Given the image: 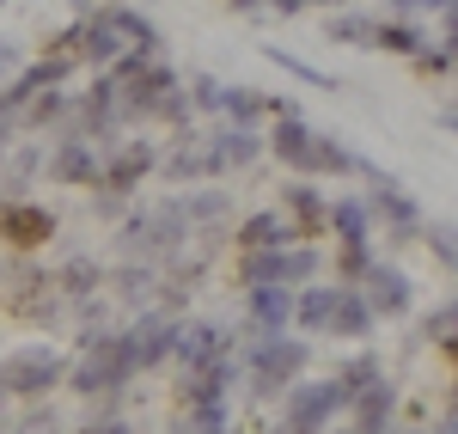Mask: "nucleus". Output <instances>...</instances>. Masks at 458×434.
Listing matches in <instances>:
<instances>
[{"label": "nucleus", "mask_w": 458, "mask_h": 434, "mask_svg": "<svg viewBox=\"0 0 458 434\" xmlns=\"http://www.w3.org/2000/svg\"><path fill=\"white\" fill-rule=\"evenodd\" d=\"M330 404H336V386H318V392H300V398H293V422H300V429H312V422L324 416V410H330Z\"/></svg>", "instance_id": "f257e3e1"}, {"label": "nucleus", "mask_w": 458, "mask_h": 434, "mask_svg": "<svg viewBox=\"0 0 458 434\" xmlns=\"http://www.w3.org/2000/svg\"><path fill=\"white\" fill-rule=\"evenodd\" d=\"M257 367H263L269 379H282V373H293V367H300V349H287V343H269V349L257 355Z\"/></svg>", "instance_id": "f03ea898"}, {"label": "nucleus", "mask_w": 458, "mask_h": 434, "mask_svg": "<svg viewBox=\"0 0 458 434\" xmlns=\"http://www.w3.org/2000/svg\"><path fill=\"white\" fill-rule=\"evenodd\" d=\"M330 312H336V294H330V288L306 294V306H300V319H306V325H324V319H330Z\"/></svg>", "instance_id": "7ed1b4c3"}, {"label": "nucleus", "mask_w": 458, "mask_h": 434, "mask_svg": "<svg viewBox=\"0 0 458 434\" xmlns=\"http://www.w3.org/2000/svg\"><path fill=\"white\" fill-rule=\"evenodd\" d=\"M257 319H263V325H282V319H287V294L263 288V294H257Z\"/></svg>", "instance_id": "20e7f679"}, {"label": "nucleus", "mask_w": 458, "mask_h": 434, "mask_svg": "<svg viewBox=\"0 0 458 434\" xmlns=\"http://www.w3.org/2000/svg\"><path fill=\"white\" fill-rule=\"evenodd\" d=\"M43 233H49V220H43V215H31V208L13 215V239H43Z\"/></svg>", "instance_id": "39448f33"}, {"label": "nucleus", "mask_w": 458, "mask_h": 434, "mask_svg": "<svg viewBox=\"0 0 458 434\" xmlns=\"http://www.w3.org/2000/svg\"><path fill=\"white\" fill-rule=\"evenodd\" d=\"M19 373H25L19 386H43V379L55 373V362H49V355H25V362H19Z\"/></svg>", "instance_id": "423d86ee"}, {"label": "nucleus", "mask_w": 458, "mask_h": 434, "mask_svg": "<svg viewBox=\"0 0 458 434\" xmlns=\"http://www.w3.org/2000/svg\"><path fill=\"white\" fill-rule=\"evenodd\" d=\"M379 306H391V312H397V306H403V300H410V294H403V282H397V276H379Z\"/></svg>", "instance_id": "0eeeda50"}, {"label": "nucleus", "mask_w": 458, "mask_h": 434, "mask_svg": "<svg viewBox=\"0 0 458 434\" xmlns=\"http://www.w3.org/2000/svg\"><path fill=\"white\" fill-rule=\"evenodd\" d=\"M245 239H250V245H276V239H282V226L263 215V220H250V226H245Z\"/></svg>", "instance_id": "6e6552de"}, {"label": "nucleus", "mask_w": 458, "mask_h": 434, "mask_svg": "<svg viewBox=\"0 0 458 434\" xmlns=\"http://www.w3.org/2000/svg\"><path fill=\"white\" fill-rule=\"evenodd\" d=\"M282 153H293V159H312V141H306V129H282Z\"/></svg>", "instance_id": "1a4fd4ad"}, {"label": "nucleus", "mask_w": 458, "mask_h": 434, "mask_svg": "<svg viewBox=\"0 0 458 434\" xmlns=\"http://www.w3.org/2000/svg\"><path fill=\"white\" fill-rule=\"evenodd\" d=\"M336 226H343V239H360V208L343 202V208H336Z\"/></svg>", "instance_id": "9d476101"}, {"label": "nucleus", "mask_w": 458, "mask_h": 434, "mask_svg": "<svg viewBox=\"0 0 458 434\" xmlns=\"http://www.w3.org/2000/svg\"><path fill=\"white\" fill-rule=\"evenodd\" d=\"M336 312H343V330H367V312L354 300H336Z\"/></svg>", "instance_id": "9b49d317"}, {"label": "nucleus", "mask_w": 458, "mask_h": 434, "mask_svg": "<svg viewBox=\"0 0 458 434\" xmlns=\"http://www.w3.org/2000/svg\"><path fill=\"white\" fill-rule=\"evenodd\" d=\"M86 166H92V159H86V153H80V147H73L68 159H62V172H68V178H86Z\"/></svg>", "instance_id": "f8f14e48"}, {"label": "nucleus", "mask_w": 458, "mask_h": 434, "mask_svg": "<svg viewBox=\"0 0 458 434\" xmlns=\"http://www.w3.org/2000/svg\"><path fill=\"white\" fill-rule=\"evenodd\" d=\"M386 43H391V49H416V31H403V25H391V31H386Z\"/></svg>", "instance_id": "ddd939ff"}]
</instances>
